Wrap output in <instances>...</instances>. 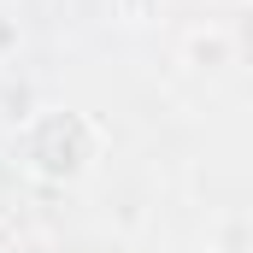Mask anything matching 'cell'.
I'll return each mask as SVG.
<instances>
[{
	"instance_id": "cell-1",
	"label": "cell",
	"mask_w": 253,
	"mask_h": 253,
	"mask_svg": "<svg viewBox=\"0 0 253 253\" xmlns=\"http://www.w3.org/2000/svg\"><path fill=\"white\" fill-rule=\"evenodd\" d=\"M94 153H100V129L88 124L83 112H65V106L30 118L24 135H18V159H24V171H36V177H47V183L83 177V171L94 165Z\"/></svg>"
}]
</instances>
